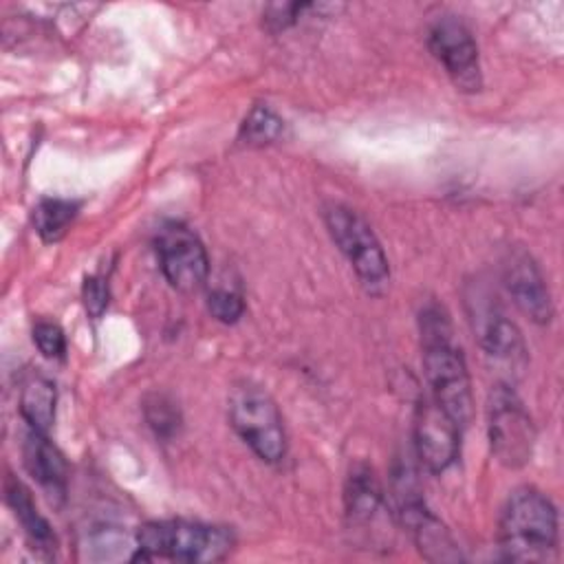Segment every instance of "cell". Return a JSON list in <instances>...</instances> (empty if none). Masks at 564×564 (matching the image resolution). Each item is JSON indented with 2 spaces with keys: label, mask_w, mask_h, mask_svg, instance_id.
Wrapping results in <instances>:
<instances>
[{
  "label": "cell",
  "mask_w": 564,
  "mask_h": 564,
  "mask_svg": "<svg viewBox=\"0 0 564 564\" xmlns=\"http://www.w3.org/2000/svg\"><path fill=\"white\" fill-rule=\"evenodd\" d=\"M33 341L40 348V352L48 359H59L66 352V337L57 324H51V322L35 324Z\"/></svg>",
  "instance_id": "obj_21"
},
{
  "label": "cell",
  "mask_w": 564,
  "mask_h": 564,
  "mask_svg": "<svg viewBox=\"0 0 564 564\" xmlns=\"http://www.w3.org/2000/svg\"><path fill=\"white\" fill-rule=\"evenodd\" d=\"M397 500L399 518L410 531L419 551L430 562H456L460 560L458 549L454 546L452 535L441 524V520L425 507L410 471L401 469L397 474Z\"/></svg>",
  "instance_id": "obj_8"
},
{
  "label": "cell",
  "mask_w": 564,
  "mask_h": 564,
  "mask_svg": "<svg viewBox=\"0 0 564 564\" xmlns=\"http://www.w3.org/2000/svg\"><path fill=\"white\" fill-rule=\"evenodd\" d=\"M207 308L223 324H234L245 313L242 297L238 293H234V291H227V289L212 291L209 300H207Z\"/></svg>",
  "instance_id": "obj_19"
},
{
  "label": "cell",
  "mask_w": 564,
  "mask_h": 564,
  "mask_svg": "<svg viewBox=\"0 0 564 564\" xmlns=\"http://www.w3.org/2000/svg\"><path fill=\"white\" fill-rule=\"evenodd\" d=\"M498 544L507 560L546 562L557 551V511L533 487L516 489L502 509Z\"/></svg>",
  "instance_id": "obj_2"
},
{
  "label": "cell",
  "mask_w": 564,
  "mask_h": 564,
  "mask_svg": "<svg viewBox=\"0 0 564 564\" xmlns=\"http://www.w3.org/2000/svg\"><path fill=\"white\" fill-rule=\"evenodd\" d=\"M84 304L93 317H99L108 304V286L101 278L90 275L84 280Z\"/></svg>",
  "instance_id": "obj_22"
},
{
  "label": "cell",
  "mask_w": 564,
  "mask_h": 564,
  "mask_svg": "<svg viewBox=\"0 0 564 564\" xmlns=\"http://www.w3.org/2000/svg\"><path fill=\"white\" fill-rule=\"evenodd\" d=\"M24 465L29 474L51 494V496H64L66 491V460L57 452V447L48 441L46 434L29 430L24 438Z\"/></svg>",
  "instance_id": "obj_14"
},
{
  "label": "cell",
  "mask_w": 564,
  "mask_h": 564,
  "mask_svg": "<svg viewBox=\"0 0 564 564\" xmlns=\"http://www.w3.org/2000/svg\"><path fill=\"white\" fill-rule=\"evenodd\" d=\"M469 302L474 304L469 319L482 350L489 357H496L511 366L524 364L527 348L518 326L511 319H507V315L496 304L480 302V300H469Z\"/></svg>",
  "instance_id": "obj_13"
},
{
  "label": "cell",
  "mask_w": 564,
  "mask_h": 564,
  "mask_svg": "<svg viewBox=\"0 0 564 564\" xmlns=\"http://www.w3.org/2000/svg\"><path fill=\"white\" fill-rule=\"evenodd\" d=\"M308 4H271L267 11V24L271 29H284L289 26Z\"/></svg>",
  "instance_id": "obj_23"
},
{
  "label": "cell",
  "mask_w": 564,
  "mask_h": 564,
  "mask_svg": "<svg viewBox=\"0 0 564 564\" xmlns=\"http://www.w3.org/2000/svg\"><path fill=\"white\" fill-rule=\"evenodd\" d=\"M487 427L491 452L500 465L520 469L531 460L535 445L533 421L518 394L505 383L494 386L489 392Z\"/></svg>",
  "instance_id": "obj_6"
},
{
  "label": "cell",
  "mask_w": 564,
  "mask_h": 564,
  "mask_svg": "<svg viewBox=\"0 0 564 564\" xmlns=\"http://www.w3.org/2000/svg\"><path fill=\"white\" fill-rule=\"evenodd\" d=\"M412 430L416 456L430 471H445L456 460L460 425L432 397L419 401Z\"/></svg>",
  "instance_id": "obj_10"
},
{
  "label": "cell",
  "mask_w": 564,
  "mask_h": 564,
  "mask_svg": "<svg viewBox=\"0 0 564 564\" xmlns=\"http://www.w3.org/2000/svg\"><path fill=\"white\" fill-rule=\"evenodd\" d=\"M20 414L31 430L46 434L55 419V386L44 377H29L20 392Z\"/></svg>",
  "instance_id": "obj_16"
},
{
  "label": "cell",
  "mask_w": 564,
  "mask_h": 564,
  "mask_svg": "<svg viewBox=\"0 0 564 564\" xmlns=\"http://www.w3.org/2000/svg\"><path fill=\"white\" fill-rule=\"evenodd\" d=\"M229 421L238 436L264 463H280L286 454L282 416L267 392L256 386L236 388L229 397Z\"/></svg>",
  "instance_id": "obj_5"
},
{
  "label": "cell",
  "mask_w": 564,
  "mask_h": 564,
  "mask_svg": "<svg viewBox=\"0 0 564 564\" xmlns=\"http://www.w3.org/2000/svg\"><path fill=\"white\" fill-rule=\"evenodd\" d=\"M346 518L350 531L364 533L366 542L377 544L379 540L383 542L388 538L386 531V520H388V509L383 502L381 487L375 478V474L359 465L350 471L346 480Z\"/></svg>",
  "instance_id": "obj_12"
},
{
  "label": "cell",
  "mask_w": 564,
  "mask_h": 564,
  "mask_svg": "<svg viewBox=\"0 0 564 564\" xmlns=\"http://www.w3.org/2000/svg\"><path fill=\"white\" fill-rule=\"evenodd\" d=\"M423 368L430 383V397L463 427L471 419V383L465 359L452 341L447 315L438 306L421 311Z\"/></svg>",
  "instance_id": "obj_1"
},
{
  "label": "cell",
  "mask_w": 564,
  "mask_h": 564,
  "mask_svg": "<svg viewBox=\"0 0 564 564\" xmlns=\"http://www.w3.org/2000/svg\"><path fill=\"white\" fill-rule=\"evenodd\" d=\"M324 220L335 245L355 269L361 286L375 295L383 293L390 280V269L370 225L357 212L339 203L324 207Z\"/></svg>",
  "instance_id": "obj_4"
},
{
  "label": "cell",
  "mask_w": 564,
  "mask_h": 564,
  "mask_svg": "<svg viewBox=\"0 0 564 564\" xmlns=\"http://www.w3.org/2000/svg\"><path fill=\"white\" fill-rule=\"evenodd\" d=\"M77 216V203L64 200V198H44L33 209V225L35 231L46 242H55L64 236L66 227Z\"/></svg>",
  "instance_id": "obj_17"
},
{
  "label": "cell",
  "mask_w": 564,
  "mask_h": 564,
  "mask_svg": "<svg viewBox=\"0 0 564 564\" xmlns=\"http://www.w3.org/2000/svg\"><path fill=\"white\" fill-rule=\"evenodd\" d=\"M234 549V535L225 527L187 520L148 522L137 533L132 560H174V562H216Z\"/></svg>",
  "instance_id": "obj_3"
},
{
  "label": "cell",
  "mask_w": 564,
  "mask_h": 564,
  "mask_svg": "<svg viewBox=\"0 0 564 564\" xmlns=\"http://www.w3.org/2000/svg\"><path fill=\"white\" fill-rule=\"evenodd\" d=\"M280 134H282V119L264 106L251 108V112L245 117L240 128V139L253 145L275 141Z\"/></svg>",
  "instance_id": "obj_18"
},
{
  "label": "cell",
  "mask_w": 564,
  "mask_h": 564,
  "mask_svg": "<svg viewBox=\"0 0 564 564\" xmlns=\"http://www.w3.org/2000/svg\"><path fill=\"white\" fill-rule=\"evenodd\" d=\"M156 256L165 280L183 293L200 289L209 273V258L194 231L172 223L159 231Z\"/></svg>",
  "instance_id": "obj_9"
},
{
  "label": "cell",
  "mask_w": 564,
  "mask_h": 564,
  "mask_svg": "<svg viewBox=\"0 0 564 564\" xmlns=\"http://www.w3.org/2000/svg\"><path fill=\"white\" fill-rule=\"evenodd\" d=\"M4 494H7V502L13 509L15 518L20 520L24 533L29 535V540L42 549V551H53L55 549V538L53 531L48 527V522L37 513L35 502L29 494V489L15 480V478H7L4 482Z\"/></svg>",
  "instance_id": "obj_15"
},
{
  "label": "cell",
  "mask_w": 564,
  "mask_h": 564,
  "mask_svg": "<svg viewBox=\"0 0 564 564\" xmlns=\"http://www.w3.org/2000/svg\"><path fill=\"white\" fill-rule=\"evenodd\" d=\"M427 46L458 90L476 93L480 88L478 46L460 20L454 15L438 18L427 31Z\"/></svg>",
  "instance_id": "obj_7"
},
{
  "label": "cell",
  "mask_w": 564,
  "mask_h": 564,
  "mask_svg": "<svg viewBox=\"0 0 564 564\" xmlns=\"http://www.w3.org/2000/svg\"><path fill=\"white\" fill-rule=\"evenodd\" d=\"M145 419L154 427V432L161 436H170L178 427L176 408L170 401H165V397H159V394L145 403Z\"/></svg>",
  "instance_id": "obj_20"
},
{
  "label": "cell",
  "mask_w": 564,
  "mask_h": 564,
  "mask_svg": "<svg viewBox=\"0 0 564 564\" xmlns=\"http://www.w3.org/2000/svg\"><path fill=\"white\" fill-rule=\"evenodd\" d=\"M502 282L516 306L538 324L553 317V302L549 286L535 260L520 247H511L502 258Z\"/></svg>",
  "instance_id": "obj_11"
}]
</instances>
